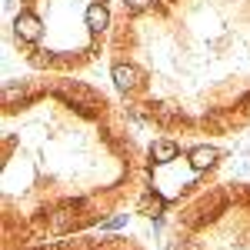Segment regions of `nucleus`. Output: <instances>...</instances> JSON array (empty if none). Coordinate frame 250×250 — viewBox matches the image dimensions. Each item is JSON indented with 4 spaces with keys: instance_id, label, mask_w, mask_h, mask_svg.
Listing matches in <instances>:
<instances>
[{
    "instance_id": "nucleus-1",
    "label": "nucleus",
    "mask_w": 250,
    "mask_h": 250,
    "mask_svg": "<svg viewBox=\"0 0 250 250\" xmlns=\"http://www.w3.org/2000/svg\"><path fill=\"white\" fill-rule=\"evenodd\" d=\"M110 77H114L117 90H124V94H134V90H140V87H144V74L137 70L134 63H114Z\"/></svg>"
},
{
    "instance_id": "nucleus-2",
    "label": "nucleus",
    "mask_w": 250,
    "mask_h": 250,
    "mask_svg": "<svg viewBox=\"0 0 250 250\" xmlns=\"http://www.w3.org/2000/svg\"><path fill=\"white\" fill-rule=\"evenodd\" d=\"M14 34H17L20 40H27V43H34V40H40V34H43V20H40L37 14H30V10H20L17 20H14Z\"/></svg>"
},
{
    "instance_id": "nucleus-3",
    "label": "nucleus",
    "mask_w": 250,
    "mask_h": 250,
    "mask_svg": "<svg viewBox=\"0 0 250 250\" xmlns=\"http://www.w3.org/2000/svg\"><path fill=\"white\" fill-rule=\"evenodd\" d=\"M217 160H220V150H217V147H207V144H204V147H193V150H190V167L197 173L210 170Z\"/></svg>"
},
{
    "instance_id": "nucleus-4",
    "label": "nucleus",
    "mask_w": 250,
    "mask_h": 250,
    "mask_svg": "<svg viewBox=\"0 0 250 250\" xmlns=\"http://www.w3.org/2000/svg\"><path fill=\"white\" fill-rule=\"evenodd\" d=\"M83 20H87V30L104 34V30L110 27V10H107L104 3H90V7H87V14H83Z\"/></svg>"
},
{
    "instance_id": "nucleus-5",
    "label": "nucleus",
    "mask_w": 250,
    "mask_h": 250,
    "mask_svg": "<svg viewBox=\"0 0 250 250\" xmlns=\"http://www.w3.org/2000/svg\"><path fill=\"white\" fill-rule=\"evenodd\" d=\"M177 154H180V147H177L173 140H157L154 147H150V160H154V164H170Z\"/></svg>"
},
{
    "instance_id": "nucleus-6",
    "label": "nucleus",
    "mask_w": 250,
    "mask_h": 250,
    "mask_svg": "<svg viewBox=\"0 0 250 250\" xmlns=\"http://www.w3.org/2000/svg\"><path fill=\"white\" fill-rule=\"evenodd\" d=\"M140 207H144V210H147V217H157V213L164 210V197H160V193H144V200H140Z\"/></svg>"
},
{
    "instance_id": "nucleus-7",
    "label": "nucleus",
    "mask_w": 250,
    "mask_h": 250,
    "mask_svg": "<svg viewBox=\"0 0 250 250\" xmlns=\"http://www.w3.org/2000/svg\"><path fill=\"white\" fill-rule=\"evenodd\" d=\"M150 3H154V0H124V7H127L130 14H140V10H147Z\"/></svg>"
},
{
    "instance_id": "nucleus-8",
    "label": "nucleus",
    "mask_w": 250,
    "mask_h": 250,
    "mask_svg": "<svg viewBox=\"0 0 250 250\" xmlns=\"http://www.w3.org/2000/svg\"><path fill=\"white\" fill-rule=\"evenodd\" d=\"M97 250H127V244H124V237H110V240H104V247Z\"/></svg>"
},
{
    "instance_id": "nucleus-9",
    "label": "nucleus",
    "mask_w": 250,
    "mask_h": 250,
    "mask_svg": "<svg viewBox=\"0 0 250 250\" xmlns=\"http://www.w3.org/2000/svg\"><path fill=\"white\" fill-rule=\"evenodd\" d=\"M124 224H127V213H117V217H110L104 227H107V230H117V227H124Z\"/></svg>"
}]
</instances>
